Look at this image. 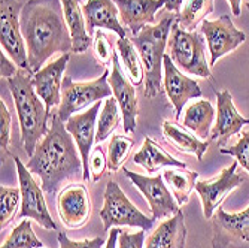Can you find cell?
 Returning a JSON list of instances; mask_svg holds the SVG:
<instances>
[{
	"label": "cell",
	"instance_id": "cell-10",
	"mask_svg": "<svg viewBox=\"0 0 249 248\" xmlns=\"http://www.w3.org/2000/svg\"><path fill=\"white\" fill-rule=\"evenodd\" d=\"M124 175L134 184L143 197L148 200L149 210L152 212L154 220H161L166 217L175 215L178 211H180V207L173 197L170 189L164 183L163 175L157 176H145L136 172H131L127 168H123Z\"/></svg>",
	"mask_w": 249,
	"mask_h": 248
},
{
	"label": "cell",
	"instance_id": "cell-14",
	"mask_svg": "<svg viewBox=\"0 0 249 248\" xmlns=\"http://www.w3.org/2000/svg\"><path fill=\"white\" fill-rule=\"evenodd\" d=\"M57 211L66 228H82L91 215V199L87 187L75 183L66 186L57 196Z\"/></svg>",
	"mask_w": 249,
	"mask_h": 248
},
{
	"label": "cell",
	"instance_id": "cell-21",
	"mask_svg": "<svg viewBox=\"0 0 249 248\" xmlns=\"http://www.w3.org/2000/svg\"><path fill=\"white\" fill-rule=\"evenodd\" d=\"M82 11L89 35L105 29L114 32L118 38H127V29L120 19V11L114 0H87Z\"/></svg>",
	"mask_w": 249,
	"mask_h": 248
},
{
	"label": "cell",
	"instance_id": "cell-36",
	"mask_svg": "<svg viewBox=\"0 0 249 248\" xmlns=\"http://www.w3.org/2000/svg\"><path fill=\"white\" fill-rule=\"evenodd\" d=\"M107 166V159L105 157V153L102 151L100 147L93 148L91 155H89V163H88V169H89V183H97L103 178L105 171Z\"/></svg>",
	"mask_w": 249,
	"mask_h": 248
},
{
	"label": "cell",
	"instance_id": "cell-28",
	"mask_svg": "<svg viewBox=\"0 0 249 248\" xmlns=\"http://www.w3.org/2000/svg\"><path fill=\"white\" fill-rule=\"evenodd\" d=\"M215 0H184L182 6L176 14V24L187 32H194L205 17L213 12Z\"/></svg>",
	"mask_w": 249,
	"mask_h": 248
},
{
	"label": "cell",
	"instance_id": "cell-40",
	"mask_svg": "<svg viewBox=\"0 0 249 248\" xmlns=\"http://www.w3.org/2000/svg\"><path fill=\"white\" fill-rule=\"evenodd\" d=\"M18 69H19V67L12 60L8 58L6 53L2 51V54H0V71H2V78H5V79L12 78L17 74Z\"/></svg>",
	"mask_w": 249,
	"mask_h": 248
},
{
	"label": "cell",
	"instance_id": "cell-34",
	"mask_svg": "<svg viewBox=\"0 0 249 248\" xmlns=\"http://www.w3.org/2000/svg\"><path fill=\"white\" fill-rule=\"evenodd\" d=\"M221 154H227L236 159V162L248 172L249 175V130L243 132L237 144L233 147H224L219 150Z\"/></svg>",
	"mask_w": 249,
	"mask_h": 248
},
{
	"label": "cell",
	"instance_id": "cell-18",
	"mask_svg": "<svg viewBox=\"0 0 249 248\" xmlns=\"http://www.w3.org/2000/svg\"><path fill=\"white\" fill-rule=\"evenodd\" d=\"M246 124H249V120L236 109L229 90L216 92V121L211 130V141L218 142V145L224 148Z\"/></svg>",
	"mask_w": 249,
	"mask_h": 248
},
{
	"label": "cell",
	"instance_id": "cell-15",
	"mask_svg": "<svg viewBox=\"0 0 249 248\" xmlns=\"http://www.w3.org/2000/svg\"><path fill=\"white\" fill-rule=\"evenodd\" d=\"M163 81L166 95L175 109V120H179L182 115V109L191 99L201 97V88L198 82L187 75L182 74L170 60L169 54L164 56L163 63Z\"/></svg>",
	"mask_w": 249,
	"mask_h": 248
},
{
	"label": "cell",
	"instance_id": "cell-44",
	"mask_svg": "<svg viewBox=\"0 0 249 248\" xmlns=\"http://www.w3.org/2000/svg\"><path fill=\"white\" fill-rule=\"evenodd\" d=\"M246 8H248V9H249V2H248V3H246Z\"/></svg>",
	"mask_w": 249,
	"mask_h": 248
},
{
	"label": "cell",
	"instance_id": "cell-17",
	"mask_svg": "<svg viewBox=\"0 0 249 248\" xmlns=\"http://www.w3.org/2000/svg\"><path fill=\"white\" fill-rule=\"evenodd\" d=\"M109 85L121 111L123 129L125 133H133L136 130V121H138L139 114L138 95H136L134 85L121 72L118 54H114V58H112V72L109 75Z\"/></svg>",
	"mask_w": 249,
	"mask_h": 248
},
{
	"label": "cell",
	"instance_id": "cell-23",
	"mask_svg": "<svg viewBox=\"0 0 249 248\" xmlns=\"http://www.w3.org/2000/svg\"><path fill=\"white\" fill-rule=\"evenodd\" d=\"M61 5L66 24L69 27L73 40V53H85L93 45V39L87 29V21L81 6V0H61Z\"/></svg>",
	"mask_w": 249,
	"mask_h": 248
},
{
	"label": "cell",
	"instance_id": "cell-7",
	"mask_svg": "<svg viewBox=\"0 0 249 248\" xmlns=\"http://www.w3.org/2000/svg\"><path fill=\"white\" fill-rule=\"evenodd\" d=\"M100 218L103 221L105 232H109L115 226H130L139 228L142 230H149L154 223V218L146 217L131 204V200L125 196V193L115 181L106 184Z\"/></svg>",
	"mask_w": 249,
	"mask_h": 248
},
{
	"label": "cell",
	"instance_id": "cell-19",
	"mask_svg": "<svg viewBox=\"0 0 249 248\" xmlns=\"http://www.w3.org/2000/svg\"><path fill=\"white\" fill-rule=\"evenodd\" d=\"M71 53L61 54L55 61L43 66L40 71L33 74V85L37 96L43 100L47 109L61 105V88L64 79V71L69 63Z\"/></svg>",
	"mask_w": 249,
	"mask_h": 248
},
{
	"label": "cell",
	"instance_id": "cell-37",
	"mask_svg": "<svg viewBox=\"0 0 249 248\" xmlns=\"http://www.w3.org/2000/svg\"><path fill=\"white\" fill-rule=\"evenodd\" d=\"M93 48H94V56L100 64H109L110 60L114 58V51H112V45L109 43L107 38L102 30H97L94 33L93 39Z\"/></svg>",
	"mask_w": 249,
	"mask_h": 248
},
{
	"label": "cell",
	"instance_id": "cell-38",
	"mask_svg": "<svg viewBox=\"0 0 249 248\" xmlns=\"http://www.w3.org/2000/svg\"><path fill=\"white\" fill-rule=\"evenodd\" d=\"M58 244L60 248H103L105 239L102 236L94 239H82V241H73L66 233H58Z\"/></svg>",
	"mask_w": 249,
	"mask_h": 248
},
{
	"label": "cell",
	"instance_id": "cell-1",
	"mask_svg": "<svg viewBox=\"0 0 249 248\" xmlns=\"http://www.w3.org/2000/svg\"><path fill=\"white\" fill-rule=\"evenodd\" d=\"M19 24L33 74L40 71L54 54L73 51L61 0H29L21 9Z\"/></svg>",
	"mask_w": 249,
	"mask_h": 248
},
{
	"label": "cell",
	"instance_id": "cell-6",
	"mask_svg": "<svg viewBox=\"0 0 249 248\" xmlns=\"http://www.w3.org/2000/svg\"><path fill=\"white\" fill-rule=\"evenodd\" d=\"M109 71L105 69L102 76L91 82H75L71 76H64L61 88V105L57 114L66 123L82 109L91 108L94 103L114 96L109 85Z\"/></svg>",
	"mask_w": 249,
	"mask_h": 248
},
{
	"label": "cell",
	"instance_id": "cell-31",
	"mask_svg": "<svg viewBox=\"0 0 249 248\" xmlns=\"http://www.w3.org/2000/svg\"><path fill=\"white\" fill-rule=\"evenodd\" d=\"M2 248H43V242L35 235L30 218H24L5 239Z\"/></svg>",
	"mask_w": 249,
	"mask_h": 248
},
{
	"label": "cell",
	"instance_id": "cell-13",
	"mask_svg": "<svg viewBox=\"0 0 249 248\" xmlns=\"http://www.w3.org/2000/svg\"><path fill=\"white\" fill-rule=\"evenodd\" d=\"M200 26V32L208 43L211 67L215 66L221 57L234 51L246 40V35L234 26L230 15H221L215 21L205 19Z\"/></svg>",
	"mask_w": 249,
	"mask_h": 248
},
{
	"label": "cell",
	"instance_id": "cell-5",
	"mask_svg": "<svg viewBox=\"0 0 249 248\" xmlns=\"http://www.w3.org/2000/svg\"><path fill=\"white\" fill-rule=\"evenodd\" d=\"M201 32H187L176 21L172 27L167 54L179 71L198 78L211 76V66L206 60V42Z\"/></svg>",
	"mask_w": 249,
	"mask_h": 248
},
{
	"label": "cell",
	"instance_id": "cell-41",
	"mask_svg": "<svg viewBox=\"0 0 249 248\" xmlns=\"http://www.w3.org/2000/svg\"><path fill=\"white\" fill-rule=\"evenodd\" d=\"M120 229H110V235L105 244V248H117L118 245V236H120Z\"/></svg>",
	"mask_w": 249,
	"mask_h": 248
},
{
	"label": "cell",
	"instance_id": "cell-16",
	"mask_svg": "<svg viewBox=\"0 0 249 248\" xmlns=\"http://www.w3.org/2000/svg\"><path fill=\"white\" fill-rule=\"evenodd\" d=\"M102 102L94 103L91 108H88L85 112L72 115L66 121V129L72 134L73 141L79 150L82 165H84V181H89V155L93 151V145L96 142L97 133V117L100 111Z\"/></svg>",
	"mask_w": 249,
	"mask_h": 248
},
{
	"label": "cell",
	"instance_id": "cell-3",
	"mask_svg": "<svg viewBox=\"0 0 249 248\" xmlns=\"http://www.w3.org/2000/svg\"><path fill=\"white\" fill-rule=\"evenodd\" d=\"M6 81L19 121L21 145L26 154L32 157L37 144L50 130L48 124L53 112L47 109L43 100L37 96L33 85L32 71L18 69L17 74Z\"/></svg>",
	"mask_w": 249,
	"mask_h": 248
},
{
	"label": "cell",
	"instance_id": "cell-30",
	"mask_svg": "<svg viewBox=\"0 0 249 248\" xmlns=\"http://www.w3.org/2000/svg\"><path fill=\"white\" fill-rule=\"evenodd\" d=\"M120 106L115 97L105 99L103 108L100 111V117L97 121V133H96V142H105L112 133L117 130L120 123L123 121V115L120 114Z\"/></svg>",
	"mask_w": 249,
	"mask_h": 248
},
{
	"label": "cell",
	"instance_id": "cell-8",
	"mask_svg": "<svg viewBox=\"0 0 249 248\" xmlns=\"http://www.w3.org/2000/svg\"><path fill=\"white\" fill-rule=\"evenodd\" d=\"M15 166L18 173V184L21 190V208L17 215V218L24 220L30 218L35 220L39 226L48 229V230H57V224L53 220L47 202H45V191L42 186H39L29 168L19 160V157H15Z\"/></svg>",
	"mask_w": 249,
	"mask_h": 248
},
{
	"label": "cell",
	"instance_id": "cell-11",
	"mask_svg": "<svg viewBox=\"0 0 249 248\" xmlns=\"http://www.w3.org/2000/svg\"><path fill=\"white\" fill-rule=\"evenodd\" d=\"M237 166L239 163L233 162L230 166L224 168L218 176L197 181L194 190L201 200L205 218L211 220L215 215L216 210L221 207L224 199L243 184L245 178L237 173Z\"/></svg>",
	"mask_w": 249,
	"mask_h": 248
},
{
	"label": "cell",
	"instance_id": "cell-9",
	"mask_svg": "<svg viewBox=\"0 0 249 248\" xmlns=\"http://www.w3.org/2000/svg\"><path fill=\"white\" fill-rule=\"evenodd\" d=\"M24 3L18 0H0V17H2V30L0 42L2 51H5L19 69H30L26 40L21 32L19 15Z\"/></svg>",
	"mask_w": 249,
	"mask_h": 248
},
{
	"label": "cell",
	"instance_id": "cell-2",
	"mask_svg": "<svg viewBox=\"0 0 249 248\" xmlns=\"http://www.w3.org/2000/svg\"><path fill=\"white\" fill-rule=\"evenodd\" d=\"M26 166L40 178V186L47 196H54L66 181L79 178L84 181L79 150L57 112L51 117L48 133L37 144Z\"/></svg>",
	"mask_w": 249,
	"mask_h": 248
},
{
	"label": "cell",
	"instance_id": "cell-4",
	"mask_svg": "<svg viewBox=\"0 0 249 248\" xmlns=\"http://www.w3.org/2000/svg\"><path fill=\"white\" fill-rule=\"evenodd\" d=\"M175 21L176 14L167 12L155 26H146L131 39L145 67L143 95L148 99L157 97L161 90L163 63Z\"/></svg>",
	"mask_w": 249,
	"mask_h": 248
},
{
	"label": "cell",
	"instance_id": "cell-20",
	"mask_svg": "<svg viewBox=\"0 0 249 248\" xmlns=\"http://www.w3.org/2000/svg\"><path fill=\"white\" fill-rule=\"evenodd\" d=\"M123 26L133 36L146 26L157 24V12L166 8L167 0H114Z\"/></svg>",
	"mask_w": 249,
	"mask_h": 248
},
{
	"label": "cell",
	"instance_id": "cell-26",
	"mask_svg": "<svg viewBox=\"0 0 249 248\" xmlns=\"http://www.w3.org/2000/svg\"><path fill=\"white\" fill-rule=\"evenodd\" d=\"M163 134H164V139L170 145H173L176 150L182 153L196 155L198 162L203 160V155H205L209 147L208 141H201L197 136H191L190 133L184 132L182 129L170 123L169 120L163 121Z\"/></svg>",
	"mask_w": 249,
	"mask_h": 248
},
{
	"label": "cell",
	"instance_id": "cell-29",
	"mask_svg": "<svg viewBox=\"0 0 249 248\" xmlns=\"http://www.w3.org/2000/svg\"><path fill=\"white\" fill-rule=\"evenodd\" d=\"M117 50L118 56L125 67L130 82L134 87L145 85V67L142 63V58L136 50L134 43L128 38H120L117 40Z\"/></svg>",
	"mask_w": 249,
	"mask_h": 248
},
{
	"label": "cell",
	"instance_id": "cell-24",
	"mask_svg": "<svg viewBox=\"0 0 249 248\" xmlns=\"http://www.w3.org/2000/svg\"><path fill=\"white\" fill-rule=\"evenodd\" d=\"M133 162L136 165L142 166L149 173H154V172H157L158 169H161L164 166H169V168H187L185 162L175 159L173 155L166 153L160 145H158L151 138H146L143 141L139 151L134 154Z\"/></svg>",
	"mask_w": 249,
	"mask_h": 248
},
{
	"label": "cell",
	"instance_id": "cell-12",
	"mask_svg": "<svg viewBox=\"0 0 249 248\" xmlns=\"http://www.w3.org/2000/svg\"><path fill=\"white\" fill-rule=\"evenodd\" d=\"M212 218V248H249V207L234 214L218 208Z\"/></svg>",
	"mask_w": 249,
	"mask_h": 248
},
{
	"label": "cell",
	"instance_id": "cell-22",
	"mask_svg": "<svg viewBox=\"0 0 249 248\" xmlns=\"http://www.w3.org/2000/svg\"><path fill=\"white\" fill-rule=\"evenodd\" d=\"M187 233L185 215L182 211H178L158 224L148 238L145 248H185Z\"/></svg>",
	"mask_w": 249,
	"mask_h": 248
},
{
	"label": "cell",
	"instance_id": "cell-39",
	"mask_svg": "<svg viewBox=\"0 0 249 248\" xmlns=\"http://www.w3.org/2000/svg\"><path fill=\"white\" fill-rule=\"evenodd\" d=\"M143 244H145V230L136 233L120 232L118 248H143Z\"/></svg>",
	"mask_w": 249,
	"mask_h": 248
},
{
	"label": "cell",
	"instance_id": "cell-33",
	"mask_svg": "<svg viewBox=\"0 0 249 248\" xmlns=\"http://www.w3.org/2000/svg\"><path fill=\"white\" fill-rule=\"evenodd\" d=\"M134 141L121 134H112L107 154V166L112 172H117L123 168V163L128 157Z\"/></svg>",
	"mask_w": 249,
	"mask_h": 248
},
{
	"label": "cell",
	"instance_id": "cell-27",
	"mask_svg": "<svg viewBox=\"0 0 249 248\" xmlns=\"http://www.w3.org/2000/svg\"><path fill=\"white\" fill-rule=\"evenodd\" d=\"M163 178L170 189L173 197L182 207L188 204L191 191L196 189L197 179H198V172L188 171L187 168H178V169H167L163 173Z\"/></svg>",
	"mask_w": 249,
	"mask_h": 248
},
{
	"label": "cell",
	"instance_id": "cell-32",
	"mask_svg": "<svg viewBox=\"0 0 249 248\" xmlns=\"http://www.w3.org/2000/svg\"><path fill=\"white\" fill-rule=\"evenodd\" d=\"M21 202L19 187H0V229H6L15 218Z\"/></svg>",
	"mask_w": 249,
	"mask_h": 248
},
{
	"label": "cell",
	"instance_id": "cell-43",
	"mask_svg": "<svg viewBox=\"0 0 249 248\" xmlns=\"http://www.w3.org/2000/svg\"><path fill=\"white\" fill-rule=\"evenodd\" d=\"M242 2H243V0H227V3L230 5L231 12H233L234 17L240 15V12H242Z\"/></svg>",
	"mask_w": 249,
	"mask_h": 248
},
{
	"label": "cell",
	"instance_id": "cell-25",
	"mask_svg": "<svg viewBox=\"0 0 249 248\" xmlns=\"http://www.w3.org/2000/svg\"><path fill=\"white\" fill-rule=\"evenodd\" d=\"M215 109L209 100H197L185 109L182 126L193 132L201 141L211 138V130L215 120Z\"/></svg>",
	"mask_w": 249,
	"mask_h": 248
},
{
	"label": "cell",
	"instance_id": "cell-35",
	"mask_svg": "<svg viewBox=\"0 0 249 248\" xmlns=\"http://www.w3.org/2000/svg\"><path fill=\"white\" fill-rule=\"evenodd\" d=\"M11 126H12L11 112L6 103L3 100H0V148H2V160L5 159V155L9 154Z\"/></svg>",
	"mask_w": 249,
	"mask_h": 248
},
{
	"label": "cell",
	"instance_id": "cell-42",
	"mask_svg": "<svg viewBox=\"0 0 249 248\" xmlns=\"http://www.w3.org/2000/svg\"><path fill=\"white\" fill-rule=\"evenodd\" d=\"M184 3V0H167V3H166V9L167 12H175L178 14L180 6H182Z\"/></svg>",
	"mask_w": 249,
	"mask_h": 248
}]
</instances>
